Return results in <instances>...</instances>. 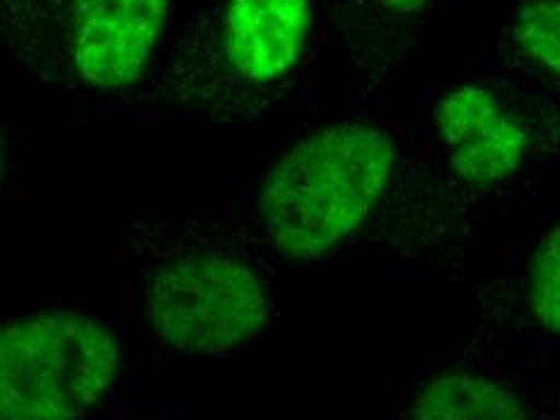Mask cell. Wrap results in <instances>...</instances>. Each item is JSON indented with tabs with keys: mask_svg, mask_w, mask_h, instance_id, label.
Here are the masks:
<instances>
[{
	"mask_svg": "<svg viewBox=\"0 0 560 420\" xmlns=\"http://www.w3.org/2000/svg\"><path fill=\"white\" fill-rule=\"evenodd\" d=\"M394 162L389 136L375 126H336L305 138L264 177L268 240L298 261L329 254L377 206Z\"/></svg>",
	"mask_w": 560,
	"mask_h": 420,
	"instance_id": "6da1fadb",
	"label": "cell"
},
{
	"mask_svg": "<svg viewBox=\"0 0 560 420\" xmlns=\"http://www.w3.org/2000/svg\"><path fill=\"white\" fill-rule=\"evenodd\" d=\"M167 13L170 0H0V34L49 73L114 92L145 75Z\"/></svg>",
	"mask_w": 560,
	"mask_h": 420,
	"instance_id": "7a4b0ae2",
	"label": "cell"
},
{
	"mask_svg": "<svg viewBox=\"0 0 560 420\" xmlns=\"http://www.w3.org/2000/svg\"><path fill=\"white\" fill-rule=\"evenodd\" d=\"M121 346L83 312L0 326V420H83L119 380Z\"/></svg>",
	"mask_w": 560,
	"mask_h": 420,
	"instance_id": "3957f363",
	"label": "cell"
},
{
	"mask_svg": "<svg viewBox=\"0 0 560 420\" xmlns=\"http://www.w3.org/2000/svg\"><path fill=\"white\" fill-rule=\"evenodd\" d=\"M266 310L261 278L223 254L182 256L158 268L148 283L150 329L179 353H232L259 334Z\"/></svg>",
	"mask_w": 560,
	"mask_h": 420,
	"instance_id": "277c9868",
	"label": "cell"
},
{
	"mask_svg": "<svg viewBox=\"0 0 560 420\" xmlns=\"http://www.w3.org/2000/svg\"><path fill=\"white\" fill-rule=\"evenodd\" d=\"M438 131L454 172L471 184H495L515 174L524 133L483 88L464 85L440 102Z\"/></svg>",
	"mask_w": 560,
	"mask_h": 420,
	"instance_id": "5b68a950",
	"label": "cell"
},
{
	"mask_svg": "<svg viewBox=\"0 0 560 420\" xmlns=\"http://www.w3.org/2000/svg\"><path fill=\"white\" fill-rule=\"evenodd\" d=\"M310 30L312 0H228V66L244 83H273L298 63Z\"/></svg>",
	"mask_w": 560,
	"mask_h": 420,
	"instance_id": "8992f818",
	"label": "cell"
},
{
	"mask_svg": "<svg viewBox=\"0 0 560 420\" xmlns=\"http://www.w3.org/2000/svg\"><path fill=\"white\" fill-rule=\"evenodd\" d=\"M413 420H529L500 384L474 375H442L418 394Z\"/></svg>",
	"mask_w": 560,
	"mask_h": 420,
	"instance_id": "52a82bcc",
	"label": "cell"
},
{
	"mask_svg": "<svg viewBox=\"0 0 560 420\" xmlns=\"http://www.w3.org/2000/svg\"><path fill=\"white\" fill-rule=\"evenodd\" d=\"M558 30V0H529L512 15V37H515L520 51L553 75H558L560 66Z\"/></svg>",
	"mask_w": 560,
	"mask_h": 420,
	"instance_id": "ba28073f",
	"label": "cell"
},
{
	"mask_svg": "<svg viewBox=\"0 0 560 420\" xmlns=\"http://www.w3.org/2000/svg\"><path fill=\"white\" fill-rule=\"evenodd\" d=\"M560 232L553 228L539 242L529 268V305L541 329H560Z\"/></svg>",
	"mask_w": 560,
	"mask_h": 420,
	"instance_id": "9c48e42d",
	"label": "cell"
},
{
	"mask_svg": "<svg viewBox=\"0 0 560 420\" xmlns=\"http://www.w3.org/2000/svg\"><path fill=\"white\" fill-rule=\"evenodd\" d=\"M377 3L392 10L396 15H416L430 3V0H377Z\"/></svg>",
	"mask_w": 560,
	"mask_h": 420,
	"instance_id": "30bf717a",
	"label": "cell"
},
{
	"mask_svg": "<svg viewBox=\"0 0 560 420\" xmlns=\"http://www.w3.org/2000/svg\"><path fill=\"white\" fill-rule=\"evenodd\" d=\"M5 167H8V145H5L3 128H0V184H3V177H5Z\"/></svg>",
	"mask_w": 560,
	"mask_h": 420,
	"instance_id": "8fae6325",
	"label": "cell"
}]
</instances>
